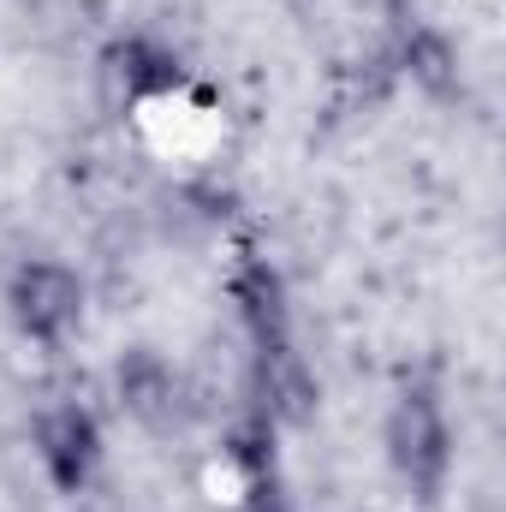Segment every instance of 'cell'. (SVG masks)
<instances>
[{
    "mask_svg": "<svg viewBox=\"0 0 506 512\" xmlns=\"http://www.w3.org/2000/svg\"><path fill=\"white\" fill-rule=\"evenodd\" d=\"M381 447H387L393 477L423 507H435L447 495V477H453V423H447V405H441V393L429 382L399 387V399L387 405V423H381Z\"/></svg>",
    "mask_w": 506,
    "mask_h": 512,
    "instance_id": "cell-1",
    "label": "cell"
},
{
    "mask_svg": "<svg viewBox=\"0 0 506 512\" xmlns=\"http://www.w3.org/2000/svg\"><path fill=\"white\" fill-rule=\"evenodd\" d=\"M6 316L36 352H60L84 328V280L54 256H30L6 280Z\"/></svg>",
    "mask_w": 506,
    "mask_h": 512,
    "instance_id": "cell-2",
    "label": "cell"
},
{
    "mask_svg": "<svg viewBox=\"0 0 506 512\" xmlns=\"http://www.w3.org/2000/svg\"><path fill=\"white\" fill-rule=\"evenodd\" d=\"M30 441H36L42 477H48V483H54V495H66V501H78V495L96 483V471H102V453H108L102 417H96L90 405H78V399H60V405H48V411L36 417Z\"/></svg>",
    "mask_w": 506,
    "mask_h": 512,
    "instance_id": "cell-3",
    "label": "cell"
},
{
    "mask_svg": "<svg viewBox=\"0 0 506 512\" xmlns=\"http://www.w3.org/2000/svg\"><path fill=\"white\" fill-rule=\"evenodd\" d=\"M227 298L239 310V328L251 340V364L256 358H280V352H298L292 340V298H286V280L268 256L245 251L227 274Z\"/></svg>",
    "mask_w": 506,
    "mask_h": 512,
    "instance_id": "cell-4",
    "label": "cell"
},
{
    "mask_svg": "<svg viewBox=\"0 0 506 512\" xmlns=\"http://www.w3.org/2000/svg\"><path fill=\"white\" fill-rule=\"evenodd\" d=\"M102 84L120 108H137V102H161L173 90H185V60L161 42V36H114L102 48Z\"/></svg>",
    "mask_w": 506,
    "mask_h": 512,
    "instance_id": "cell-5",
    "label": "cell"
},
{
    "mask_svg": "<svg viewBox=\"0 0 506 512\" xmlns=\"http://www.w3.org/2000/svg\"><path fill=\"white\" fill-rule=\"evenodd\" d=\"M227 465L239 471V501H245V512H292V501H286V471H280V423L262 405H251L233 423Z\"/></svg>",
    "mask_w": 506,
    "mask_h": 512,
    "instance_id": "cell-6",
    "label": "cell"
},
{
    "mask_svg": "<svg viewBox=\"0 0 506 512\" xmlns=\"http://www.w3.org/2000/svg\"><path fill=\"white\" fill-rule=\"evenodd\" d=\"M114 387H120V405L143 429H167L179 417V370L155 346H131L114 364Z\"/></svg>",
    "mask_w": 506,
    "mask_h": 512,
    "instance_id": "cell-7",
    "label": "cell"
},
{
    "mask_svg": "<svg viewBox=\"0 0 506 512\" xmlns=\"http://www.w3.org/2000/svg\"><path fill=\"white\" fill-rule=\"evenodd\" d=\"M405 72L423 84V90H453V78H459V66H453V48H447V36H435V30H411L405 36Z\"/></svg>",
    "mask_w": 506,
    "mask_h": 512,
    "instance_id": "cell-8",
    "label": "cell"
}]
</instances>
